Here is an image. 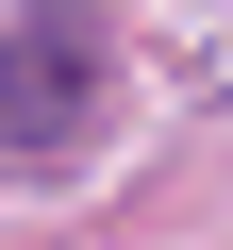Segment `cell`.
<instances>
[{
    "instance_id": "cell-1",
    "label": "cell",
    "mask_w": 233,
    "mask_h": 250,
    "mask_svg": "<svg viewBox=\"0 0 233 250\" xmlns=\"http://www.w3.org/2000/svg\"><path fill=\"white\" fill-rule=\"evenodd\" d=\"M100 83H116L100 0H34V17L0 34V167H67L100 134Z\"/></svg>"
}]
</instances>
